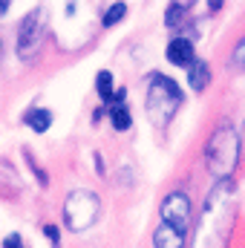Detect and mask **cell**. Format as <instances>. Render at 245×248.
Masks as SVG:
<instances>
[{"mask_svg":"<svg viewBox=\"0 0 245 248\" xmlns=\"http://www.w3.org/2000/svg\"><path fill=\"white\" fill-rule=\"evenodd\" d=\"M122 101H124V90H119V93H116V98L107 104V107H110V122H113V127H116L119 133H124V130H130V127H133L130 110L124 107Z\"/></svg>","mask_w":245,"mask_h":248,"instance_id":"obj_9","label":"cell"},{"mask_svg":"<svg viewBox=\"0 0 245 248\" xmlns=\"http://www.w3.org/2000/svg\"><path fill=\"white\" fill-rule=\"evenodd\" d=\"M237 162H240V133L234 130V124L222 122L205 144V165L216 182H225L237 170Z\"/></svg>","mask_w":245,"mask_h":248,"instance_id":"obj_2","label":"cell"},{"mask_svg":"<svg viewBox=\"0 0 245 248\" xmlns=\"http://www.w3.org/2000/svg\"><path fill=\"white\" fill-rule=\"evenodd\" d=\"M44 38H46V9L35 6L17 26V58L23 61L38 58V52L44 49Z\"/></svg>","mask_w":245,"mask_h":248,"instance_id":"obj_5","label":"cell"},{"mask_svg":"<svg viewBox=\"0 0 245 248\" xmlns=\"http://www.w3.org/2000/svg\"><path fill=\"white\" fill-rule=\"evenodd\" d=\"M159 214H162V222L165 225H170L173 231H182L184 234L187 225H190V196L184 190H170L162 199Z\"/></svg>","mask_w":245,"mask_h":248,"instance_id":"obj_6","label":"cell"},{"mask_svg":"<svg viewBox=\"0 0 245 248\" xmlns=\"http://www.w3.org/2000/svg\"><path fill=\"white\" fill-rule=\"evenodd\" d=\"M184 104L182 87L168 75H153L147 84V119L153 127H168Z\"/></svg>","mask_w":245,"mask_h":248,"instance_id":"obj_3","label":"cell"},{"mask_svg":"<svg viewBox=\"0 0 245 248\" xmlns=\"http://www.w3.org/2000/svg\"><path fill=\"white\" fill-rule=\"evenodd\" d=\"M44 234L52 240V246H55V248L61 246V234H58V228H55V225H44Z\"/></svg>","mask_w":245,"mask_h":248,"instance_id":"obj_17","label":"cell"},{"mask_svg":"<svg viewBox=\"0 0 245 248\" xmlns=\"http://www.w3.org/2000/svg\"><path fill=\"white\" fill-rule=\"evenodd\" d=\"M237 217V196L234 182H216L202 205V219L196 228V248H225Z\"/></svg>","mask_w":245,"mask_h":248,"instance_id":"obj_1","label":"cell"},{"mask_svg":"<svg viewBox=\"0 0 245 248\" xmlns=\"http://www.w3.org/2000/svg\"><path fill=\"white\" fill-rule=\"evenodd\" d=\"M9 12V0H0V15H6Z\"/></svg>","mask_w":245,"mask_h":248,"instance_id":"obj_19","label":"cell"},{"mask_svg":"<svg viewBox=\"0 0 245 248\" xmlns=\"http://www.w3.org/2000/svg\"><path fill=\"white\" fill-rule=\"evenodd\" d=\"M98 214H101V199L95 190H72L63 202V222L75 234L92 228Z\"/></svg>","mask_w":245,"mask_h":248,"instance_id":"obj_4","label":"cell"},{"mask_svg":"<svg viewBox=\"0 0 245 248\" xmlns=\"http://www.w3.org/2000/svg\"><path fill=\"white\" fill-rule=\"evenodd\" d=\"M165 55H168V61L173 63V66H190V63L196 61L193 41H190V38H173V41L168 44Z\"/></svg>","mask_w":245,"mask_h":248,"instance_id":"obj_7","label":"cell"},{"mask_svg":"<svg viewBox=\"0 0 245 248\" xmlns=\"http://www.w3.org/2000/svg\"><path fill=\"white\" fill-rule=\"evenodd\" d=\"M187 9H190V3H170L168 6V15H165V26H176L179 20H184Z\"/></svg>","mask_w":245,"mask_h":248,"instance_id":"obj_13","label":"cell"},{"mask_svg":"<svg viewBox=\"0 0 245 248\" xmlns=\"http://www.w3.org/2000/svg\"><path fill=\"white\" fill-rule=\"evenodd\" d=\"M153 248H184V234L173 231L165 222H159L156 231H153Z\"/></svg>","mask_w":245,"mask_h":248,"instance_id":"obj_8","label":"cell"},{"mask_svg":"<svg viewBox=\"0 0 245 248\" xmlns=\"http://www.w3.org/2000/svg\"><path fill=\"white\" fill-rule=\"evenodd\" d=\"M113 81H116V78H113V72H110V69H101V72L95 75V90H98V98H101V101H107V104L113 101V87H116Z\"/></svg>","mask_w":245,"mask_h":248,"instance_id":"obj_12","label":"cell"},{"mask_svg":"<svg viewBox=\"0 0 245 248\" xmlns=\"http://www.w3.org/2000/svg\"><path fill=\"white\" fill-rule=\"evenodd\" d=\"M26 162H29V168H32V173H35V179H38V185H49V176H46V170H41L38 165H35V159H32V153H26Z\"/></svg>","mask_w":245,"mask_h":248,"instance_id":"obj_15","label":"cell"},{"mask_svg":"<svg viewBox=\"0 0 245 248\" xmlns=\"http://www.w3.org/2000/svg\"><path fill=\"white\" fill-rule=\"evenodd\" d=\"M3 248H23L20 246V237H17V234H9V237L3 240Z\"/></svg>","mask_w":245,"mask_h":248,"instance_id":"obj_18","label":"cell"},{"mask_svg":"<svg viewBox=\"0 0 245 248\" xmlns=\"http://www.w3.org/2000/svg\"><path fill=\"white\" fill-rule=\"evenodd\" d=\"M234 63H237L240 69H245V38L237 44V49H234Z\"/></svg>","mask_w":245,"mask_h":248,"instance_id":"obj_16","label":"cell"},{"mask_svg":"<svg viewBox=\"0 0 245 248\" xmlns=\"http://www.w3.org/2000/svg\"><path fill=\"white\" fill-rule=\"evenodd\" d=\"M23 124L32 127L35 133H46V130L52 127V113L44 110V107H32V110L23 113Z\"/></svg>","mask_w":245,"mask_h":248,"instance_id":"obj_11","label":"cell"},{"mask_svg":"<svg viewBox=\"0 0 245 248\" xmlns=\"http://www.w3.org/2000/svg\"><path fill=\"white\" fill-rule=\"evenodd\" d=\"M124 15H127V6L124 3H113L107 12H104V17H101V23L110 29V26H116V23H122L124 20Z\"/></svg>","mask_w":245,"mask_h":248,"instance_id":"obj_14","label":"cell"},{"mask_svg":"<svg viewBox=\"0 0 245 248\" xmlns=\"http://www.w3.org/2000/svg\"><path fill=\"white\" fill-rule=\"evenodd\" d=\"M187 81H190V90L202 93V90L211 84V66L205 61H193L187 66Z\"/></svg>","mask_w":245,"mask_h":248,"instance_id":"obj_10","label":"cell"}]
</instances>
